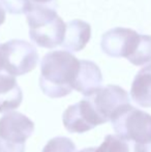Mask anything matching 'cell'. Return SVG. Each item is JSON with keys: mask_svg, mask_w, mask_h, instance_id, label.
<instances>
[{"mask_svg": "<svg viewBox=\"0 0 151 152\" xmlns=\"http://www.w3.org/2000/svg\"><path fill=\"white\" fill-rule=\"evenodd\" d=\"M81 60L69 51L47 53L40 63L39 86L51 98L63 97L74 90L80 70Z\"/></svg>", "mask_w": 151, "mask_h": 152, "instance_id": "1", "label": "cell"}, {"mask_svg": "<svg viewBox=\"0 0 151 152\" xmlns=\"http://www.w3.org/2000/svg\"><path fill=\"white\" fill-rule=\"evenodd\" d=\"M30 39L40 48L54 49L64 40L66 24L48 4H36L27 12Z\"/></svg>", "mask_w": 151, "mask_h": 152, "instance_id": "2", "label": "cell"}, {"mask_svg": "<svg viewBox=\"0 0 151 152\" xmlns=\"http://www.w3.org/2000/svg\"><path fill=\"white\" fill-rule=\"evenodd\" d=\"M38 58L35 47L26 40L10 39L0 45V66L15 77L34 69Z\"/></svg>", "mask_w": 151, "mask_h": 152, "instance_id": "3", "label": "cell"}, {"mask_svg": "<svg viewBox=\"0 0 151 152\" xmlns=\"http://www.w3.org/2000/svg\"><path fill=\"white\" fill-rule=\"evenodd\" d=\"M116 134L133 142L145 145L151 143V115L129 104L111 121Z\"/></svg>", "mask_w": 151, "mask_h": 152, "instance_id": "4", "label": "cell"}, {"mask_svg": "<svg viewBox=\"0 0 151 152\" xmlns=\"http://www.w3.org/2000/svg\"><path fill=\"white\" fill-rule=\"evenodd\" d=\"M34 123L19 112H7L0 118V152H25Z\"/></svg>", "mask_w": 151, "mask_h": 152, "instance_id": "5", "label": "cell"}, {"mask_svg": "<svg viewBox=\"0 0 151 152\" xmlns=\"http://www.w3.org/2000/svg\"><path fill=\"white\" fill-rule=\"evenodd\" d=\"M88 97L101 124L112 121L122 110L131 104L128 93L117 85L101 87Z\"/></svg>", "mask_w": 151, "mask_h": 152, "instance_id": "6", "label": "cell"}, {"mask_svg": "<svg viewBox=\"0 0 151 152\" xmlns=\"http://www.w3.org/2000/svg\"><path fill=\"white\" fill-rule=\"evenodd\" d=\"M140 40V34L133 29L116 27L105 32L101 37V48L106 55L114 58L131 56Z\"/></svg>", "mask_w": 151, "mask_h": 152, "instance_id": "7", "label": "cell"}, {"mask_svg": "<svg viewBox=\"0 0 151 152\" xmlns=\"http://www.w3.org/2000/svg\"><path fill=\"white\" fill-rule=\"evenodd\" d=\"M62 121L67 132L77 134H83L101 124L88 97L69 106L63 113Z\"/></svg>", "mask_w": 151, "mask_h": 152, "instance_id": "8", "label": "cell"}, {"mask_svg": "<svg viewBox=\"0 0 151 152\" xmlns=\"http://www.w3.org/2000/svg\"><path fill=\"white\" fill-rule=\"evenodd\" d=\"M23 100V93L16 77L0 72V113H7L19 108Z\"/></svg>", "mask_w": 151, "mask_h": 152, "instance_id": "9", "label": "cell"}, {"mask_svg": "<svg viewBox=\"0 0 151 152\" xmlns=\"http://www.w3.org/2000/svg\"><path fill=\"white\" fill-rule=\"evenodd\" d=\"M103 84V75L99 67L92 61L81 60L80 70L74 89L84 96H89L97 91Z\"/></svg>", "mask_w": 151, "mask_h": 152, "instance_id": "10", "label": "cell"}, {"mask_svg": "<svg viewBox=\"0 0 151 152\" xmlns=\"http://www.w3.org/2000/svg\"><path fill=\"white\" fill-rule=\"evenodd\" d=\"M91 38V26L82 20H73L66 24L63 49L69 52H80Z\"/></svg>", "mask_w": 151, "mask_h": 152, "instance_id": "11", "label": "cell"}, {"mask_svg": "<svg viewBox=\"0 0 151 152\" xmlns=\"http://www.w3.org/2000/svg\"><path fill=\"white\" fill-rule=\"evenodd\" d=\"M131 96L143 108H151V64L139 70L131 84Z\"/></svg>", "mask_w": 151, "mask_h": 152, "instance_id": "12", "label": "cell"}, {"mask_svg": "<svg viewBox=\"0 0 151 152\" xmlns=\"http://www.w3.org/2000/svg\"><path fill=\"white\" fill-rule=\"evenodd\" d=\"M133 143L121 138L118 134H108L95 152H135Z\"/></svg>", "mask_w": 151, "mask_h": 152, "instance_id": "13", "label": "cell"}, {"mask_svg": "<svg viewBox=\"0 0 151 152\" xmlns=\"http://www.w3.org/2000/svg\"><path fill=\"white\" fill-rule=\"evenodd\" d=\"M133 65L141 66L151 62V35L140 34V40L135 52L127 58Z\"/></svg>", "mask_w": 151, "mask_h": 152, "instance_id": "14", "label": "cell"}, {"mask_svg": "<svg viewBox=\"0 0 151 152\" xmlns=\"http://www.w3.org/2000/svg\"><path fill=\"white\" fill-rule=\"evenodd\" d=\"M54 0H0L6 12L12 15L27 14L36 4H50Z\"/></svg>", "mask_w": 151, "mask_h": 152, "instance_id": "15", "label": "cell"}, {"mask_svg": "<svg viewBox=\"0 0 151 152\" xmlns=\"http://www.w3.org/2000/svg\"><path fill=\"white\" fill-rule=\"evenodd\" d=\"M42 152H76V145L66 137H56L47 143Z\"/></svg>", "mask_w": 151, "mask_h": 152, "instance_id": "16", "label": "cell"}, {"mask_svg": "<svg viewBox=\"0 0 151 152\" xmlns=\"http://www.w3.org/2000/svg\"><path fill=\"white\" fill-rule=\"evenodd\" d=\"M5 21V10L2 5H0V26L4 23Z\"/></svg>", "mask_w": 151, "mask_h": 152, "instance_id": "17", "label": "cell"}, {"mask_svg": "<svg viewBox=\"0 0 151 152\" xmlns=\"http://www.w3.org/2000/svg\"><path fill=\"white\" fill-rule=\"evenodd\" d=\"M95 149L96 148H85V149H82V150H80L79 152H95Z\"/></svg>", "mask_w": 151, "mask_h": 152, "instance_id": "18", "label": "cell"}]
</instances>
